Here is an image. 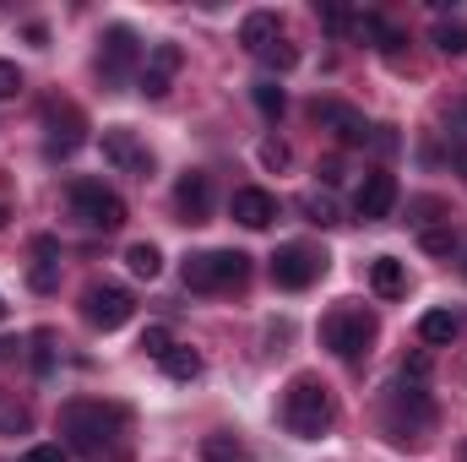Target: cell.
I'll return each instance as SVG.
<instances>
[{
    "label": "cell",
    "mask_w": 467,
    "mask_h": 462,
    "mask_svg": "<svg viewBox=\"0 0 467 462\" xmlns=\"http://www.w3.org/2000/svg\"><path fill=\"white\" fill-rule=\"evenodd\" d=\"M60 430H66L71 452L88 457V462H125L130 457V446H125V408H115V403H88V397L66 403L60 408Z\"/></svg>",
    "instance_id": "cell-1"
},
{
    "label": "cell",
    "mask_w": 467,
    "mask_h": 462,
    "mask_svg": "<svg viewBox=\"0 0 467 462\" xmlns=\"http://www.w3.org/2000/svg\"><path fill=\"white\" fill-rule=\"evenodd\" d=\"M283 425H288V436H299V441H321V436L337 425V403H332L327 381L294 375L288 392H283Z\"/></svg>",
    "instance_id": "cell-2"
},
{
    "label": "cell",
    "mask_w": 467,
    "mask_h": 462,
    "mask_svg": "<svg viewBox=\"0 0 467 462\" xmlns=\"http://www.w3.org/2000/svg\"><path fill=\"white\" fill-rule=\"evenodd\" d=\"M430 430H435V403H430V392H419V386L402 381V386L391 392V403H386V436H391L397 446H424Z\"/></svg>",
    "instance_id": "cell-3"
},
{
    "label": "cell",
    "mask_w": 467,
    "mask_h": 462,
    "mask_svg": "<svg viewBox=\"0 0 467 462\" xmlns=\"http://www.w3.org/2000/svg\"><path fill=\"white\" fill-rule=\"evenodd\" d=\"M244 278H250L244 250H196V256H185V289H196V294H223V289H239Z\"/></svg>",
    "instance_id": "cell-4"
},
{
    "label": "cell",
    "mask_w": 467,
    "mask_h": 462,
    "mask_svg": "<svg viewBox=\"0 0 467 462\" xmlns=\"http://www.w3.org/2000/svg\"><path fill=\"white\" fill-rule=\"evenodd\" d=\"M375 332H380V327H375V316H369V310H358V305H337V310L321 321V338H327V348H332L337 359H348V364L369 353Z\"/></svg>",
    "instance_id": "cell-5"
},
{
    "label": "cell",
    "mask_w": 467,
    "mask_h": 462,
    "mask_svg": "<svg viewBox=\"0 0 467 462\" xmlns=\"http://www.w3.org/2000/svg\"><path fill=\"white\" fill-rule=\"evenodd\" d=\"M66 196H71V213H77L88 229L115 234L119 224H125V202H119L104 180H71V191H66Z\"/></svg>",
    "instance_id": "cell-6"
},
{
    "label": "cell",
    "mask_w": 467,
    "mask_h": 462,
    "mask_svg": "<svg viewBox=\"0 0 467 462\" xmlns=\"http://www.w3.org/2000/svg\"><path fill=\"white\" fill-rule=\"evenodd\" d=\"M327 272V256L321 250H310V245H277V256H272V283L277 289H310L316 278Z\"/></svg>",
    "instance_id": "cell-7"
},
{
    "label": "cell",
    "mask_w": 467,
    "mask_h": 462,
    "mask_svg": "<svg viewBox=\"0 0 467 462\" xmlns=\"http://www.w3.org/2000/svg\"><path fill=\"white\" fill-rule=\"evenodd\" d=\"M136 66H141V38L130 27H109L104 44H99V77H104V88H119Z\"/></svg>",
    "instance_id": "cell-8"
},
{
    "label": "cell",
    "mask_w": 467,
    "mask_h": 462,
    "mask_svg": "<svg viewBox=\"0 0 467 462\" xmlns=\"http://www.w3.org/2000/svg\"><path fill=\"white\" fill-rule=\"evenodd\" d=\"M82 316H88L99 332H119V327L136 316V299H130L125 289H115V283H93V289L82 294Z\"/></svg>",
    "instance_id": "cell-9"
},
{
    "label": "cell",
    "mask_w": 467,
    "mask_h": 462,
    "mask_svg": "<svg viewBox=\"0 0 467 462\" xmlns=\"http://www.w3.org/2000/svg\"><path fill=\"white\" fill-rule=\"evenodd\" d=\"M104 158L115 163L119 174H136V180L152 174V152H147V142H141L130 125H109V131H104Z\"/></svg>",
    "instance_id": "cell-10"
},
{
    "label": "cell",
    "mask_w": 467,
    "mask_h": 462,
    "mask_svg": "<svg viewBox=\"0 0 467 462\" xmlns=\"http://www.w3.org/2000/svg\"><path fill=\"white\" fill-rule=\"evenodd\" d=\"M180 66H185V49H180V44H152V49H147V60H141V77H136V88H141L147 99H163V93L174 88Z\"/></svg>",
    "instance_id": "cell-11"
},
{
    "label": "cell",
    "mask_w": 467,
    "mask_h": 462,
    "mask_svg": "<svg viewBox=\"0 0 467 462\" xmlns=\"http://www.w3.org/2000/svg\"><path fill=\"white\" fill-rule=\"evenodd\" d=\"M391 207H397V174L369 169V174L358 180V191H353V213H358L364 224H380V218H391Z\"/></svg>",
    "instance_id": "cell-12"
},
{
    "label": "cell",
    "mask_w": 467,
    "mask_h": 462,
    "mask_svg": "<svg viewBox=\"0 0 467 462\" xmlns=\"http://www.w3.org/2000/svg\"><path fill=\"white\" fill-rule=\"evenodd\" d=\"M310 120H316L321 131H332L337 142H348V147L369 142V125H364V115H358V110H348V104H337V99H316V104H310Z\"/></svg>",
    "instance_id": "cell-13"
},
{
    "label": "cell",
    "mask_w": 467,
    "mask_h": 462,
    "mask_svg": "<svg viewBox=\"0 0 467 462\" xmlns=\"http://www.w3.org/2000/svg\"><path fill=\"white\" fill-rule=\"evenodd\" d=\"M174 207H180L185 224H207V218H213V174L185 169V174L174 180Z\"/></svg>",
    "instance_id": "cell-14"
},
{
    "label": "cell",
    "mask_w": 467,
    "mask_h": 462,
    "mask_svg": "<svg viewBox=\"0 0 467 462\" xmlns=\"http://www.w3.org/2000/svg\"><path fill=\"white\" fill-rule=\"evenodd\" d=\"M44 125H49V142H44V152L49 158H71L88 136H82V115L71 110V104H44Z\"/></svg>",
    "instance_id": "cell-15"
},
{
    "label": "cell",
    "mask_w": 467,
    "mask_h": 462,
    "mask_svg": "<svg viewBox=\"0 0 467 462\" xmlns=\"http://www.w3.org/2000/svg\"><path fill=\"white\" fill-rule=\"evenodd\" d=\"M234 224H244V229H266L272 218H277V196L272 191H261V185H239L229 202Z\"/></svg>",
    "instance_id": "cell-16"
},
{
    "label": "cell",
    "mask_w": 467,
    "mask_h": 462,
    "mask_svg": "<svg viewBox=\"0 0 467 462\" xmlns=\"http://www.w3.org/2000/svg\"><path fill=\"white\" fill-rule=\"evenodd\" d=\"M283 38V16L277 11H250L244 22H239V44L250 49V55H261L266 44H277Z\"/></svg>",
    "instance_id": "cell-17"
},
{
    "label": "cell",
    "mask_w": 467,
    "mask_h": 462,
    "mask_svg": "<svg viewBox=\"0 0 467 462\" xmlns=\"http://www.w3.org/2000/svg\"><path fill=\"white\" fill-rule=\"evenodd\" d=\"M369 283H375L380 299H402V294H408V267H402L397 256H375V261H369Z\"/></svg>",
    "instance_id": "cell-18"
},
{
    "label": "cell",
    "mask_w": 467,
    "mask_h": 462,
    "mask_svg": "<svg viewBox=\"0 0 467 462\" xmlns=\"http://www.w3.org/2000/svg\"><path fill=\"white\" fill-rule=\"evenodd\" d=\"M158 364H163V375H169V381H196V375H202V353H196V348H185V343H174Z\"/></svg>",
    "instance_id": "cell-19"
},
{
    "label": "cell",
    "mask_w": 467,
    "mask_h": 462,
    "mask_svg": "<svg viewBox=\"0 0 467 462\" xmlns=\"http://www.w3.org/2000/svg\"><path fill=\"white\" fill-rule=\"evenodd\" d=\"M457 332H462V321H457L451 310H430V316L419 321V338H424L430 348H446L451 338H457Z\"/></svg>",
    "instance_id": "cell-20"
},
{
    "label": "cell",
    "mask_w": 467,
    "mask_h": 462,
    "mask_svg": "<svg viewBox=\"0 0 467 462\" xmlns=\"http://www.w3.org/2000/svg\"><path fill=\"white\" fill-rule=\"evenodd\" d=\"M202 462H250V446L234 436H207L202 441Z\"/></svg>",
    "instance_id": "cell-21"
},
{
    "label": "cell",
    "mask_w": 467,
    "mask_h": 462,
    "mask_svg": "<svg viewBox=\"0 0 467 462\" xmlns=\"http://www.w3.org/2000/svg\"><path fill=\"white\" fill-rule=\"evenodd\" d=\"M125 267H130L136 278H147V283H152V278L163 272V256H158V245H147V239H141V245H130V250H125Z\"/></svg>",
    "instance_id": "cell-22"
},
{
    "label": "cell",
    "mask_w": 467,
    "mask_h": 462,
    "mask_svg": "<svg viewBox=\"0 0 467 462\" xmlns=\"http://www.w3.org/2000/svg\"><path fill=\"white\" fill-rule=\"evenodd\" d=\"M419 245H424V250H430V256H462V234L451 229V224H441V229H424L419 234Z\"/></svg>",
    "instance_id": "cell-23"
},
{
    "label": "cell",
    "mask_w": 467,
    "mask_h": 462,
    "mask_svg": "<svg viewBox=\"0 0 467 462\" xmlns=\"http://www.w3.org/2000/svg\"><path fill=\"white\" fill-rule=\"evenodd\" d=\"M250 99H255V110H261L266 120H283V110H288V93H283L277 82H255Z\"/></svg>",
    "instance_id": "cell-24"
},
{
    "label": "cell",
    "mask_w": 467,
    "mask_h": 462,
    "mask_svg": "<svg viewBox=\"0 0 467 462\" xmlns=\"http://www.w3.org/2000/svg\"><path fill=\"white\" fill-rule=\"evenodd\" d=\"M435 49L441 55H467V22H435Z\"/></svg>",
    "instance_id": "cell-25"
},
{
    "label": "cell",
    "mask_w": 467,
    "mask_h": 462,
    "mask_svg": "<svg viewBox=\"0 0 467 462\" xmlns=\"http://www.w3.org/2000/svg\"><path fill=\"white\" fill-rule=\"evenodd\" d=\"M261 66H272V71H294V66H299V49H294L288 38H277V44L261 49Z\"/></svg>",
    "instance_id": "cell-26"
},
{
    "label": "cell",
    "mask_w": 467,
    "mask_h": 462,
    "mask_svg": "<svg viewBox=\"0 0 467 462\" xmlns=\"http://www.w3.org/2000/svg\"><path fill=\"white\" fill-rule=\"evenodd\" d=\"M27 425H33V414H27L22 403H5V397H0V430H5V436H22Z\"/></svg>",
    "instance_id": "cell-27"
},
{
    "label": "cell",
    "mask_w": 467,
    "mask_h": 462,
    "mask_svg": "<svg viewBox=\"0 0 467 462\" xmlns=\"http://www.w3.org/2000/svg\"><path fill=\"white\" fill-rule=\"evenodd\" d=\"M33 370H38V375H55V338H49V332L33 338Z\"/></svg>",
    "instance_id": "cell-28"
},
{
    "label": "cell",
    "mask_w": 467,
    "mask_h": 462,
    "mask_svg": "<svg viewBox=\"0 0 467 462\" xmlns=\"http://www.w3.org/2000/svg\"><path fill=\"white\" fill-rule=\"evenodd\" d=\"M305 218H310V224H337L332 196H316V191H310V196H305Z\"/></svg>",
    "instance_id": "cell-29"
},
{
    "label": "cell",
    "mask_w": 467,
    "mask_h": 462,
    "mask_svg": "<svg viewBox=\"0 0 467 462\" xmlns=\"http://www.w3.org/2000/svg\"><path fill=\"white\" fill-rule=\"evenodd\" d=\"M169 348H174V332H169V327H147V332H141V353H152V359H163Z\"/></svg>",
    "instance_id": "cell-30"
},
{
    "label": "cell",
    "mask_w": 467,
    "mask_h": 462,
    "mask_svg": "<svg viewBox=\"0 0 467 462\" xmlns=\"http://www.w3.org/2000/svg\"><path fill=\"white\" fill-rule=\"evenodd\" d=\"M321 27H327V33H348L353 11H348V5H321Z\"/></svg>",
    "instance_id": "cell-31"
},
{
    "label": "cell",
    "mask_w": 467,
    "mask_h": 462,
    "mask_svg": "<svg viewBox=\"0 0 467 462\" xmlns=\"http://www.w3.org/2000/svg\"><path fill=\"white\" fill-rule=\"evenodd\" d=\"M22 462H71V452H66V446H55V441H44V446H27Z\"/></svg>",
    "instance_id": "cell-32"
},
{
    "label": "cell",
    "mask_w": 467,
    "mask_h": 462,
    "mask_svg": "<svg viewBox=\"0 0 467 462\" xmlns=\"http://www.w3.org/2000/svg\"><path fill=\"white\" fill-rule=\"evenodd\" d=\"M27 283H33V289H38V294H49V289H55V283H60V278H55V261H38V267H33V272H27Z\"/></svg>",
    "instance_id": "cell-33"
},
{
    "label": "cell",
    "mask_w": 467,
    "mask_h": 462,
    "mask_svg": "<svg viewBox=\"0 0 467 462\" xmlns=\"http://www.w3.org/2000/svg\"><path fill=\"white\" fill-rule=\"evenodd\" d=\"M424 375H430V353H413V359H402V381H408V386H419Z\"/></svg>",
    "instance_id": "cell-34"
},
{
    "label": "cell",
    "mask_w": 467,
    "mask_h": 462,
    "mask_svg": "<svg viewBox=\"0 0 467 462\" xmlns=\"http://www.w3.org/2000/svg\"><path fill=\"white\" fill-rule=\"evenodd\" d=\"M446 131H457L467 142V99H451V110H446Z\"/></svg>",
    "instance_id": "cell-35"
},
{
    "label": "cell",
    "mask_w": 467,
    "mask_h": 462,
    "mask_svg": "<svg viewBox=\"0 0 467 462\" xmlns=\"http://www.w3.org/2000/svg\"><path fill=\"white\" fill-rule=\"evenodd\" d=\"M16 88H22V71L11 60H0V99H16Z\"/></svg>",
    "instance_id": "cell-36"
},
{
    "label": "cell",
    "mask_w": 467,
    "mask_h": 462,
    "mask_svg": "<svg viewBox=\"0 0 467 462\" xmlns=\"http://www.w3.org/2000/svg\"><path fill=\"white\" fill-rule=\"evenodd\" d=\"M261 163H266V169H283V163H288V147H283V142H261Z\"/></svg>",
    "instance_id": "cell-37"
},
{
    "label": "cell",
    "mask_w": 467,
    "mask_h": 462,
    "mask_svg": "<svg viewBox=\"0 0 467 462\" xmlns=\"http://www.w3.org/2000/svg\"><path fill=\"white\" fill-rule=\"evenodd\" d=\"M375 147L391 152V147H397V131H391V125H375Z\"/></svg>",
    "instance_id": "cell-38"
},
{
    "label": "cell",
    "mask_w": 467,
    "mask_h": 462,
    "mask_svg": "<svg viewBox=\"0 0 467 462\" xmlns=\"http://www.w3.org/2000/svg\"><path fill=\"white\" fill-rule=\"evenodd\" d=\"M457 163H462V180H467V152H457Z\"/></svg>",
    "instance_id": "cell-39"
},
{
    "label": "cell",
    "mask_w": 467,
    "mask_h": 462,
    "mask_svg": "<svg viewBox=\"0 0 467 462\" xmlns=\"http://www.w3.org/2000/svg\"><path fill=\"white\" fill-rule=\"evenodd\" d=\"M462 278H467V245H462Z\"/></svg>",
    "instance_id": "cell-40"
},
{
    "label": "cell",
    "mask_w": 467,
    "mask_h": 462,
    "mask_svg": "<svg viewBox=\"0 0 467 462\" xmlns=\"http://www.w3.org/2000/svg\"><path fill=\"white\" fill-rule=\"evenodd\" d=\"M0 229H5V207H0Z\"/></svg>",
    "instance_id": "cell-41"
},
{
    "label": "cell",
    "mask_w": 467,
    "mask_h": 462,
    "mask_svg": "<svg viewBox=\"0 0 467 462\" xmlns=\"http://www.w3.org/2000/svg\"><path fill=\"white\" fill-rule=\"evenodd\" d=\"M0 321H5V299H0Z\"/></svg>",
    "instance_id": "cell-42"
}]
</instances>
